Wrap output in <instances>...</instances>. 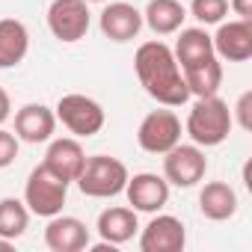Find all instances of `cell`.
I'll return each instance as SVG.
<instances>
[{
    "instance_id": "cell-12",
    "label": "cell",
    "mask_w": 252,
    "mask_h": 252,
    "mask_svg": "<svg viewBox=\"0 0 252 252\" xmlns=\"http://www.w3.org/2000/svg\"><path fill=\"white\" fill-rule=\"evenodd\" d=\"M98 24H101V33L110 42H119L122 45V42H131V39L140 36V30H143V12L137 6L122 3V0H119V3L104 6Z\"/></svg>"
},
{
    "instance_id": "cell-11",
    "label": "cell",
    "mask_w": 252,
    "mask_h": 252,
    "mask_svg": "<svg viewBox=\"0 0 252 252\" xmlns=\"http://www.w3.org/2000/svg\"><path fill=\"white\" fill-rule=\"evenodd\" d=\"M214 42V54L228 60V63H246L252 57V21H228L220 24L217 36H211Z\"/></svg>"
},
{
    "instance_id": "cell-9",
    "label": "cell",
    "mask_w": 252,
    "mask_h": 252,
    "mask_svg": "<svg viewBox=\"0 0 252 252\" xmlns=\"http://www.w3.org/2000/svg\"><path fill=\"white\" fill-rule=\"evenodd\" d=\"M125 193H128V202H131L134 211L158 214L169 202V181L160 178V175H155V172H137L134 178L128 175Z\"/></svg>"
},
{
    "instance_id": "cell-15",
    "label": "cell",
    "mask_w": 252,
    "mask_h": 252,
    "mask_svg": "<svg viewBox=\"0 0 252 252\" xmlns=\"http://www.w3.org/2000/svg\"><path fill=\"white\" fill-rule=\"evenodd\" d=\"M83 163H86V152H83V146H80L77 140L60 137V140H54V143L48 146L45 166H48L57 178H63L65 184L77 181V175L83 172Z\"/></svg>"
},
{
    "instance_id": "cell-21",
    "label": "cell",
    "mask_w": 252,
    "mask_h": 252,
    "mask_svg": "<svg viewBox=\"0 0 252 252\" xmlns=\"http://www.w3.org/2000/svg\"><path fill=\"white\" fill-rule=\"evenodd\" d=\"M184 74V83L190 89V95L196 98H208V95H217L220 86H222V65L217 57L199 63V65H190V68H181Z\"/></svg>"
},
{
    "instance_id": "cell-23",
    "label": "cell",
    "mask_w": 252,
    "mask_h": 252,
    "mask_svg": "<svg viewBox=\"0 0 252 252\" xmlns=\"http://www.w3.org/2000/svg\"><path fill=\"white\" fill-rule=\"evenodd\" d=\"M190 15L202 24H222V18L228 15V0H193Z\"/></svg>"
},
{
    "instance_id": "cell-8",
    "label": "cell",
    "mask_w": 252,
    "mask_h": 252,
    "mask_svg": "<svg viewBox=\"0 0 252 252\" xmlns=\"http://www.w3.org/2000/svg\"><path fill=\"white\" fill-rule=\"evenodd\" d=\"M89 24H92V15L86 0H54L48 6V27L65 45L80 42L89 33Z\"/></svg>"
},
{
    "instance_id": "cell-5",
    "label": "cell",
    "mask_w": 252,
    "mask_h": 252,
    "mask_svg": "<svg viewBox=\"0 0 252 252\" xmlns=\"http://www.w3.org/2000/svg\"><path fill=\"white\" fill-rule=\"evenodd\" d=\"M54 113H57V119L65 125L74 137H95L104 128V107L95 98L80 95V92L63 95L57 101V110Z\"/></svg>"
},
{
    "instance_id": "cell-29",
    "label": "cell",
    "mask_w": 252,
    "mask_h": 252,
    "mask_svg": "<svg viewBox=\"0 0 252 252\" xmlns=\"http://www.w3.org/2000/svg\"><path fill=\"white\" fill-rule=\"evenodd\" d=\"M86 3H104V0H86Z\"/></svg>"
},
{
    "instance_id": "cell-20",
    "label": "cell",
    "mask_w": 252,
    "mask_h": 252,
    "mask_svg": "<svg viewBox=\"0 0 252 252\" xmlns=\"http://www.w3.org/2000/svg\"><path fill=\"white\" fill-rule=\"evenodd\" d=\"M172 54H175V60H178L181 68H190V65H199V63L217 57V54H214V42H211V36H208L202 27L181 30V36H178Z\"/></svg>"
},
{
    "instance_id": "cell-22",
    "label": "cell",
    "mask_w": 252,
    "mask_h": 252,
    "mask_svg": "<svg viewBox=\"0 0 252 252\" xmlns=\"http://www.w3.org/2000/svg\"><path fill=\"white\" fill-rule=\"evenodd\" d=\"M30 225V211L21 199H0V237L6 240H18Z\"/></svg>"
},
{
    "instance_id": "cell-27",
    "label": "cell",
    "mask_w": 252,
    "mask_h": 252,
    "mask_svg": "<svg viewBox=\"0 0 252 252\" xmlns=\"http://www.w3.org/2000/svg\"><path fill=\"white\" fill-rule=\"evenodd\" d=\"M9 110H12V101L6 95V89H0V125H3L9 119Z\"/></svg>"
},
{
    "instance_id": "cell-7",
    "label": "cell",
    "mask_w": 252,
    "mask_h": 252,
    "mask_svg": "<svg viewBox=\"0 0 252 252\" xmlns=\"http://www.w3.org/2000/svg\"><path fill=\"white\" fill-rule=\"evenodd\" d=\"M208 172V158L205 152L193 143V146H172L163 155V178L175 187H196Z\"/></svg>"
},
{
    "instance_id": "cell-19",
    "label": "cell",
    "mask_w": 252,
    "mask_h": 252,
    "mask_svg": "<svg viewBox=\"0 0 252 252\" xmlns=\"http://www.w3.org/2000/svg\"><path fill=\"white\" fill-rule=\"evenodd\" d=\"M30 51V33L24 21L3 18L0 21V68H15Z\"/></svg>"
},
{
    "instance_id": "cell-13",
    "label": "cell",
    "mask_w": 252,
    "mask_h": 252,
    "mask_svg": "<svg viewBox=\"0 0 252 252\" xmlns=\"http://www.w3.org/2000/svg\"><path fill=\"white\" fill-rule=\"evenodd\" d=\"M45 243L51 252H83L89 246V228L77 217L57 214L45 228Z\"/></svg>"
},
{
    "instance_id": "cell-4",
    "label": "cell",
    "mask_w": 252,
    "mask_h": 252,
    "mask_svg": "<svg viewBox=\"0 0 252 252\" xmlns=\"http://www.w3.org/2000/svg\"><path fill=\"white\" fill-rule=\"evenodd\" d=\"M65 199H68V184L63 178H57L45 163L36 166L27 175V181H24V205H27L30 214L51 220V217L63 214Z\"/></svg>"
},
{
    "instance_id": "cell-28",
    "label": "cell",
    "mask_w": 252,
    "mask_h": 252,
    "mask_svg": "<svg viewBox=\"0 0 252 252\" xmlns=\"http://www.w3.org/2000/svg\"><path fill=\"white\" fill-rule=\"evenodd\" d=\"M15 249V240H6V237H0V252H12Z\"/></svg>"
},
{
    "instance_id": "cell-25",
    "label": "cell",
    "mask_w": 252,
    "mask_h": 252,
    "mask_svg": "<svg viewBox=\"0 0 252 252\" xmlns=\"http://www.w3.org/2000/svg\"><path fill=\"white\" fill-rule=\"evenodd\" d=\"M249 101H252V92H243L240 101H237V116H240V128L243 131L252 128V122H249Z\"/></svg>"
},
{
    "instance_id": "cell-26",
    "label": "cell",
    "mask_w": 252,
    "mask_h": 252,
    "mask_svg": "<svg viewBox=\"0 0 252 252\" xmlns=\"http://www.w3.org/2000/svg\"><path fill=\"white\" fill-rule=\"evenodd\" d=\"M243 21H252V0H231V3H228Z\"/></svg>"
},
{
    "instance_id": "cell-1",
    "label": "cell",
    "mask_w": 252,
    "mask_h": 252,
    "mask_svg": "<svg viewBox=\"0 0 252 252\" xmlns=\"http://www.w3.org/2000/svg\"><path fill=\"white\" fill-rule=\"evenodd\" d=\"M134 71L140 77V86L163 107H181L190 101V89L184 83L181 65L172 54V48L160 39L143 42L134 57Z\"/></svg>"
},
{
    "instance_id": "cell-14",
    "label": "cell",
    "mask_w": 252,
    "mask_h": 252,
    "mask_svg": "<svg viewBox=\"0 0 252 252\" xmlns=\"http://www.w3.org/2000/svg\"><path fill=\"white\" fill-rule=\"evenodd\" d=\"M57 128V113L45 104H24L15 113V137L24 143H48Z\"/></svg>"
},
{
    "instance_id": "cell-16",
    "label": "cell",
    "mask_w": 252,
    "mask_h": 252,
    "mask_svg": "<svg viewBox=\"0 0 252 252\" xmlns=\"http://www.w3.org/2000/svg\"><path fill=\"white\" fill-rule=\"evenodd\" d=\"M199 211L205 220L225 222L237 214V193L225 181H208L199 193Z\"/></svg>"
},
{
    "instance_id": "cell-6",
    "label": "cell",
    "mask_w": 252,
    "mask_h": 252,
    "mask_svg": "<svg viewBox=\"0 0 252 252\" xmlns=\"http://www.w3.org/2000/svg\"><path fill=\"white\" fill-rule=\"evenodd\" d=\"M137 143L149 155H166L181 143V119L172 110H152L137 128Z\"/></svg>"
},
{
    "instance_id": "cell-17",
    "label": "cell",
    "mask_w": 252,
    "mask_h": 252,
    "mask_svg": "<svg viewBox=\"0 0 252 252\" xmlns=\"http://www.w3.org/2000/svg\"><path fill=\"white\" fill-rule=\"evenodd\" d=\"M140 222H137V211L134 208H107L101 211L98 217V234L101 240L113 243V246H122V243H128L134 234H137Z\"/></svg>"
},
{
    "instance_id": "cell-10",
    "label": "cell",
    "mask_w": 252,
    "mask_h": 252,
    "mask_svg": "<svg viewBox=\"0 0 252 252\" xmlns=\"http://www.w3.org/2000/svg\"><path fill=\"white\" fill-rule=\"evenodd\" d=\"M187 243L184 222L172 214H158L140 234L143 252H181Z\"/></svg>"
},
{
    "instance_id": "cell-18",
    "label": "cell",
    "mask_w": 252,
    "mask_h": 252,
    "mask_svg": "<svg viewBox=\"0 0 252 252\" xmlns=\"http://www.w3.org/2000/svg\"><path fill=\"white\" fill-rule=\"evenodd\" d=\"M187 9L181 0H149V6L143 12V21L155 36H172L184 27Z\"/></svg>"
},
{
    "instance_id": "cell-3",
    "label": "cell",
    "mask_w": 252,
    "mask_h": 252,
    "mask_svg": "<svg viewBox=\"0 0 252 252\" xmlns=\"http://www.w3.org/2000/svg\"><path fill=\"white\" fill-rule=\"evenodd\" d=\"M74 184L89 199H110V196L125 193L128 166L122 160H116V158H110V155H92V158H86L83 172L77 175Z\"/></svg>"
},
{
    "instance_id": "cell-24",
    "label": "cell",
    "mask_w": 252,
    "mask_h": 252,
    "mask_svg": "<svg viewBox=\"0 0 252 252\" xmlns=\"http://www.w3.org/2000/svg\"><path fill=\"white\" fill-rule=\"evenodd\" d=\"M15 158H18V137L0 128V169L12 166Z\"/></svg>"
},
{
    "instance_id": "cell-2",
    "label": "cell",
    "mask_w": 252,
    "mask_h": 252,
    "mask_svg": "<svg viewBox=\"0 0 252 252\" xmlns=\"http://www.w3.org/2000/svg\"><path fill=\"white\" fill-rule=\"evenodd\" d=\"M231 128H234V116H231L228 104L217 95L196 98V104L187 113V125H184V131L190 134V140L199 149H214V146L225 143Z\"/></svg>"
}]
</instances>
